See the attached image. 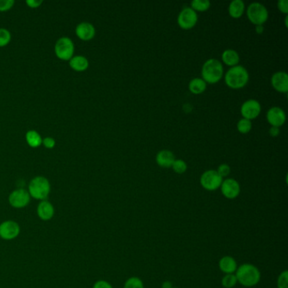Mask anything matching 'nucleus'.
<instances>
[{
	"label": "nucleus",
	"instance_id": "nucleus-10",
	"mask_svg": "<svg viewBox=\"0 0 288 288\" xmlns=\"http://www.w3.org/2000/svg\"><path fill=\"white\" fill-rule=\"evenodd\" d=\"M20 233V225L16 221L7 220L0 223V238L3 240H14Z\"/></svg>",
	"mask_w": 288,
	"mask_h": 288
},
{
	"label": "nucleus",
	"instance_id": "nucleus-24",
	"mask_svg": "<svg viewBox=\"0 0 288 288\" xmlns=\"http://www.w3.org/2000/svg\"><path fill=\"white\" fill-rule=\"evenodd\" d=\"M191 4V8L195 11H205L210 7L209 0H193Z\"/></svg>",
	"mask_w": 288,
	"mask_h": 288
},
{
	"label": "nucleus",
	"instance_id": "nucleus-41",
	"mask_svg": "<svg viewBox=\"0 0 288 288\" xmlns=\"http://www.w3.org/2000/svg\"></svg>",
	"mask_w": 288,
	"mask_h": 288
},
{
	"label": "nucleus",
	"instance_id": "nucleus-29",
	"mask_svg": "<svg viewBox=\"0 0 288 288\" xmlns=\"http://www.w3.org/2000/svg\"><path fill=\"white\" fill-rule=\"evenodd\" d=\"M172 168L174 169V172L177 174H182L187 171V163L182 159H175Z\"/></svg>",
	"mask_w": 288,
	"mask_h": 288
},
{
	"label": "nucleus",
	"instance_id": "nucleus-22",
	"mask_svg": "<svg viewBox=\"0 0 288 288\" xmlns=\"http://www.w3.org/2000/svg\"><path fill=\"white\" fill-rule=\"evenodd\" d=\"M25 141L31 148H37L42 145L41 134L36 130H29L25 134Z\"/></svg>",
	"mask_w": 288,
	"mask_h": 288
},
{
	"label": "nucleus",
	"instance_id": "nucleus-17",
	"mask_svg": "<svg viewBox=\"0 0 288 288\" xmlns=\"http://www.w3.org/2000/svg\"><path fill=\"white\" fill-rule=\"evenodd\" d=\"M156 161L162 168H171L175 161V156L169 150H162L157 153Z\"/></svg>",
	"mask_w": 288,
	"mask_h": 288
},
{
	"label": "nucleus",
	"instance_id": "nucleus-32",
	"mask_svg": "<svg viewBox=\"0 0 288 288\" xmlns=\"http://www.w3.org/2000/svg\"><path fill=\"white\" fill-rule=\"evenodd\" d=\"M14 4V0H0V12L8 11Z\"/></svg>",
	"mask_w": 288,
	"mask_h": 288
},
{
	"label": "nucleus",
	"instance_id": "nucleus-38",
	"mask_svg": "<svg viewBox=\"0 0 288 288\" xmlns=\"http://www.w3.org/2000/svg\"><path fill=\"white\" fill-rule=\"evenodd\" d=\"M173 284L171 282H168V281H166L164 283H163V285H162V288H173Z\"/></svg>",
	"mask_w": 288,
	"mask_h": 288
},
{
	"label": "nucleus",
	"instance_id": "nucleus-4",
	"mask_svg": "<svg viewBox=\"0 0 288 288\" xmlns=\"http://www.w3.org/2000/svg\"><path fill=\"white\" fill-rule=\"evenodd\" d=\"M223 65L216 59H210L204 62L202 66V79L210 84H215L221 81L223 76Z\"/></svg>",
	"mask_w": 288,
	"mask_h": 288
},
{
	"label": "nucleus",
	"instance_id": "nucleus-3",
	"mask_svg": "<svg viewBox=\"0 0 288 288\" xmlns=\"http://www.w3.org/2000/svg\"><path fill=\"white\" fill-rule=\"evenodd\" d=\"M27 191L32 199L39 201L46 200L51 193L50 182L45 177H35L29 183Z\"/></svg>",
	"mask_w": 288,
	"mask_h": 288
},
{
	"label": "nucleus",
	"instance_id": "nucleus-11",
	"mask_svg": "<svg viewBox=\"0 0 288 288\" xmlns=\"http://www.w3.org/2000/svg\"><path fill=\"white\" fill-rule=\"evenodd\" d=\"M240 111L241 114L244 118L252 120L260 115L261 112V105L260 101L255 99H249L242 104Z\"/></svg>",
	"mask_w": 288,
	"mask_h": 288
},
{
	"label": "nucleus",
	"instance_id": "nucleus-16",
	"mask_svg": "<svg viewBox=\"0 0 288 288\" xmlns=\"http://www.w3.org/2000/svg\"><path fill=\"white\" fill-rule=\"evenodd\" d=\"M271 82L275 90L280 93H288V75L285 71H278L273 74Z\"/></svg>",
	"mask_w": 288,
	"mask_h": 288
},
{
	"label": "nucleus",
	"instance_id": "nucleus-5",
	"mask_svg": "<svg viewBox=\"0 0 288 288\" xmlns=\"http://www.w3.org/2000/svg\"><path fill=\"white\" fill-rule=\"evenodd\" d=\"M247 16L249 20L255 25H263L268 20V9L263 3L253 2L247 8Z\"/></svg>",
	"mask_w": 288,
	"mask_h": 288
},
{
	"label": "nucleus",
	"instance_id": "nucleus-19",
	"mask_svg": "<svg viewBox=\"0 0 288 288\" xmlns=\"http://www.w3.org/2000/svg\"><path fill=\"white\" fill-rule=\"evenodd\" d=\"M70 66L72 70L76 72H83L89 68V60L85 56L82 55H74L70 61H69Z\"/></svg>",
	"mask_w": 288,
	"mask_h": 288
},
{
	"label": "nucleus",
	"instance_id": "nucleus-26",
	"mask_svg": "<svg viewBox=\"0 0 288 288\" xmlns=\"http://www.w3.org/2000/svg\"><path fill=\"white\" fill-rule=\"evenodd\" d=\"M238 283L235 274H227L224 276L222 280H221V285L223 286L224 288H234Z\"/></svg>",
	"mask_w": 288,
	"mask_h": 288
},
{
	"label": "nucleus",
	"instance_id": "nucleus-13",
	"mask_svg": "<svg viewBox=\"0 0 288 288\" xmlns=\"http://www.w3.org/2000/svg\"><path fill=\"white\" fill-rule=\"evenodd\" d=\"M266 118L271 125L279 128L286 122L285 111L280 106H272L267 111Z\"/></svg>",
	"mask_w": 288,
	"mask_h": 288
},
{
	"label": "nucleus",
	"instance_id": "nucleus-27",
	"mask_svg": "<svg viewBox=\"0 0 288 288\" xmlns=\"http://www.w3.org/2000/svg\"><path fill=\"white\" fill-rule=\"evenodd\" d=\"M123 288H144V283L139 277H130L126 281Z\"/></svg>",
	"mask_w": 288,
	"mask_h": 288
},
{
	"label": "nucleus",
	"instance_id": "nucleus-2",
	"mask_svg": "<svg viewBox=\"0 0 288 288\" xmlns=\"http://www.w3.org/2000/svg\"><path fill=\"white\" fill-rule=\"evenodd\" d=\"M226 84L232 89H241L249 82V74L243 65H235L227 70L225 76Z\"/></svg>",
	"mask_w": 288,
	"mask_h": 288
},
{
	"label": "nucleus",
	"instance_id": "nucleus-33",
	"mask_svg": "<svg viewBox=\"0 0 288 288\" xmlns=\"http://www.w3.org/2000/svg\"><path fill=\"white\" fill-rule=\"evenodd\" d=\"M42 145L45 148L53 149L56 145V141L53 137H45L44 139H42Z\"/></svg>",
	"mask_w": 288,
	"mask_h": 288
},
{
	"label": "nucleus",
	"instance_id": "nucleus-31",
	"mask_svg": "<svg viewBox=\"0 0 288 288\" xmlns=\"http://www.w3.org/2000/svg\"><path fill=\"white\" fill-rule=\"evenodd\" d=\"M216 172L223 179L225 177H227L229 175L230 173H231V168H230L229 165H227L226 163H223V164H221V165L219 166Z\"/></svg>",
	"mask_w": 288,
	"mask_h": 288
},
{
	"label": "nucleus",
	"instance_id": "nucleus-30",
	"mask_svg": "<svg viewBox=\"0 0 288 288\" xmlns=\"http://www.w3.org/2000/svg\"><path fill=\"white\" fill-rule=\"evenodd\" d=\"M277 288H288V272L284 271L282 272L278 279H277Z\"/></svg>",
	"mask_w": 288,
	"mask_h": 288
},
{
	"label": "nucleus",
	"instance_id": "nucleus-8",
	"mask_svg": "<svg viewBox=\"0 0 288 288\" xmlns=\"http://www.w3.org/2000/svg\"><path fill=\"white\" fill-rule=\"evenodd\" d=\"M223 179L219 175L216 170H207L200 177V185L204 190L214 191L221 187Z\"/></svg>",
	"mask_w": 288,
	"mask_h": 288
},
{
	"label": "nucleus",
	"instance_id": "nucleus-14",
	"mask_svg": "<svg viewBox=\"0 0 288 288\" xmlns=\"http://www.w3.org/2000/svg\"><path fill=\"white\" fill-rule=\"evenodd\" d=\"M76 34L80 39L88 42L93 40L96 36L95 26L92 23L87 21L81 22L76 27Z\"/></svg>",
	"mask_w": 288,
	"mask_h": 288
},
{
	"label": "nucleus",
	"instance_id": "nucleus-1",
	"mask_svg": "<svg viewBox=\"0 0 288 288\" xmlns=\"http://www.w3.org/2000/svg\"><path fill=\"white\" fill-rule=\"evenodd\" d=\"M238 283L245 288H252L260 283L261 274L260 270L252 264H243L238 266L235 272Z\"/></svg>",
	"mask_w": 288,
	"mask_h": 288
},
{
	"label": "nucleus",
	"instance_id": "nucleus-20",
	"mask_svg": "<svg viewBox=\"0 0 288 288\" xmlns=\"http://www.w3.org/2000/svg\"><path fill=\"white\" fill-rule=\"evenodd\" d=\"M221 59L224 64L232 67V66L238 65V62L240 60V57L238 52L234 49H226L221 54Z\"/></svg>",
	"mask_w": 288,
	"mask_h": 288
},
{
	"label": "nucleus",
	"instance_id": "nucleus-15",
	"mask_svg": "<svg viewBox=\"0 0 288 288\" xmlns=\"http://www.w3.org/2000/svg\"><path fill=\"white\" fill-rule=\"evenodd\" d=\"M37 214L40 220L43 221H50L55 215V208L48 199L42 200L37 204Z\"/></svg>",
	"mask_w": 288,
	"mask_h": 288
},
{
	"label": "nucleus",
	"instance_id": "nucleus-40",
	"mask_svg": "<svg viewBox=\"0 0 288 288\" xmlns=\"http://www.w3.org/2000/svg\"><path fill=\"white\" fill-rule=\"evenodd\" d=\"M286 26H288V15L285 18Z\"/></svg>",
	"mask_w": 288,
	"mask_h": 288
},
{
	"label": "nucleus",
	"instance_id": "nucleus-36",
	"mask_svg": "<svg viewBox=\"0 0 288 288\" xmlns=\"http://www.w3.org/2000/svg\"><path fill=\"white\" fill-rule=\"evenodd\" d=\"M42 3L43 2H42V0H26L25 1V3L31 8H38V7L42 5Z\"/></svg>",
	"mask_w": 288,
	"mask_h": 288
},
{
	"label": "nucleus",
	"instance_id": "nucleus-39",
	"mask_svg": "<svg viewBox=\"0 0 288 288\" xmlns=\"http://www.w3.org/2000/svg\"><path fill=\"white\" fill-rule=\"evenodd\" d=\"M255 31H256V32H257L258 34L263 33V31H264L263 25H256V27H255Z\"/></svg>",
	"mask_w": 288,
	"mask_h": 288
},
{
	"label": "nucleus",
	"instance_id": "nucleus-21",
	"mask_svg": "<svg viewBox=\"0 0 288 288\" xmlns=\"http://www.w3.org/2000/svg\"><path fill=\"white\" fill-rule=\"evenodd\" d=\"M245 3L243 0H232L228 6V12L233 18H239L244 14Z\"/></svg>",
	"mask_w": 288,
	"mask_h": 288
},
{
	"label": "nucleus",
	"instance_id": "nucleus-35",
	"mask_svg": "<svg viewBox=\"0 0 288 288\" xmlns=\"http://www.w3.org/2000/svg\"><path fill=\"white\" fill-rule=\"evenodd\" d=\"M93 288H113L108 282L104 280H99L96 282Z\"/></svg>",
	"mask_w": 288,
	"mask_h": 288
},
{
	"label": "nucleus",
	"instance_id": "nucleus-12",
	"mask_svg": "<svg viewBox=\"0 0 288 288\" xmlns=\"http://www.w3.org/2000/svg\"><path fill=\"white\" fill-rule=\"evenodd\" d=\"M221 193L225 198L228 199H234L239 195L241 188L239 183L234 179H225L221 183Z\"/></svg>",
	"mask_w": 288,
	"mask_h": 288
},
{
	"label": "nucleus",
	"instance_id": "nucleus-28",
	"mask_svg": "<svg viewBox=\"0 0 288 288\" xmlns=\"http://www.w3.org/2000/svg\"><path fill=\"white\" fill-rule=\"evenodd\" d=\"M11 41V33L5 28H0V48H3Z\"/></svg>",
	"mask_w": 288,
	"mask_h": 288
},
{
	"label": "nucleus",
	"instance_id": "nucleus-23",
	"mask_svg": "<svg viewBox=\"0 0 288 288\" xmlns=\"http://www.w3.org/2000/svg\"><path fill=\"white\" fill-rule=\"evenodd\" d=\"M189 89L193 94H201L206 89V82L202 78H193L189 84Z\"/></svg>",
	"mask_w": 288,
	"mask_h": 288
},
{
	"label": "nucleus",
	"instance_id": "nucleus-37",
	"mask_svg": "<svg viewBox=\"0 0 288 288\" xmlns=\"http://www.w3.org/2000/svg\"><path fill=\"white\" fill-rule=\"evenodd\" d=\"M269 134H271V136L272 137H277L280 134V129L278 127L272 126V128L269 129Z\"/></svg>",
	"mask_w": 288,
	"mask_h": 288
},
{
	"label": "nucleus",
	"instance_id": "nucleus-9",
	"mask_svg": "<svg viewBox=\"0 0 288 288\" xmlns=\"http://www.w3.org/2000/svg\"><path fill=\"white\" fill-rule=\"evenodd\" d=\"M198 21V14L191 7H185L178 16V24L181 28L190 30L193 28Z\"/></svg>",
	"mask_w": 288,
	"mask_h": 288
},
{
	"label": "nucleus",
	"instance_id": "nucleus-7",
	"mask_svg": "<svg viewBox=\"0 0 288 288\" xmlns=\"http://www.w3.org/2000/svg\"><path fill=\"white\" fill-rule=\"evenodd\" d=\"M31 199V196L29 194L27 190L16 189L9 193L8 201L10 206L14 209H23L28 206Z\"/></svg>",
	"mask_w": 288,
	"mask_h": 288
},
{
	"label": "nucleus",
	"instance_id": "nucleus-6",
	"mask_svg": "<svg viewBox=\"0 0 288 288\" xmlns=\"http://www.w3.org/2000/svg\"><path fill=\"white\" fill-rule=\"evenodd\" d=\"M54 52L58 59L63 61H70L75 54V44L73 41L70 39V37H60L55 43Z\"/></svg>",
	"mask_w": 288,
	"mask_h": 288
},
{
	"label": "nucleus",
	"instance_id": "nucleus-18",
	"mask_svg": "<svg viewBox=\"0 0 288 288\" xmlns=\"http://www.w3.org/2000/svg\"><path fill=\"white\" fill-rule=\"evenodd\" d=\"M219 269L225 274H233L238 269V264L234 258L224 256L219 260Z\"/></svg>",
	"mask_w": 288,
	"mask_h": 288
},
{
	"label": "nucleus",
	"instance_id": "nucleus-25",
	"mask_svg": "<svg viewBox=\"0 0 288 288\" xmlns=\"http://www.w3.org/2000/svg\"><path fill=\"white\" fill-rule=\"evenodd\" d=\"M252 126L253 124H252L251 120L244 118H241L240 120H238V123H237L238 130L242 134L249 133L251 130Z\"/></svg>",
	"mask_w": 288,
	"mask_h": 288
},
{
	"label": "nucleus",
	"instance_id": "nucleus-34",
	"mask_svg": "<svg viewBox=\"0 0 288 288\" xmlns=\"http://www.w3.org/2000/svg\"><path fill=\"white\" fill-rule=\"evenodd\" d=\"M277 7L280 9L281 11L284 14L288 13V0H279L277 2Z\"/></svg>",
	"mask_w": 288,
	"mask_h": 288
}]
</instances>
